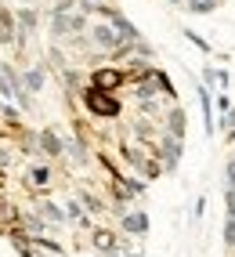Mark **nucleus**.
<instances>
[{
    "mask_svg": "<svg viewBox=\"0 0 235 257\" xmlns=\"http://www.w3.org/2000/svg\"><path fill=\"white\" fill-rule=\"evenodd\" d=\"M83 105L94 116H120V101H116L112 91H102V87H87L83 91Z\"/></svg>",
    "mask_w": 235,
    "mask_h": 257,
    "instance_id": "obj_1",
    "label": "nucleus"
},
{
    "mask_svg": "<svg viewBox=\"0 0 235 257\" xmlns=\"http://www.w3.org/2000/svg\"><path fill=\"white\" fill-rule=\"evenodd\" d=\"M98 15H105V19H109V22H112L116 29H120V37H123V40H127L130 47H134V44L141 40V37H138V29H134V26H130L127 19H123V15L116 11V8H105V4H98Z\"/></svg>",
    "mask_w": 235,
    "mask_h": 257,
    "instance_id": "obj_2",
    "label": "nucleus"
},
{
    "mask_svg": "<svg viewBox=\"0 0 235 257\" xmlns=\"http://www.w3.org/2000/svg\"><path fill=\"white\" fill-rule=\"evenodd\" d=\"M127 80V73H120V69H112V65H105V69H94V76H91V87H102V91H116L120 83Z\"/></svg>",
    "mask_w": 235,
    "mask_h": 257,
    "instance_id": "obj_3",
    "label": "nucleus"
},
{
    "mask_svg": "<svg viewBox=\"0 0 235 257\" xmlns=\"http://www.w3.org/2000/svg\"><path fill=\"white\" fill-rule=\"evenodd\" d=\"M159 152H163V160H166V170H174V167H177V160H181V138L166 134L163 145H159Z\"/></svg>",
    "mask_w": 235,
    "mask_h": 257,
    "instance_id": "obj_4",
    "label": "nucleus"
},
{
    "mask_svg": "<svg viewBox=\"0 0 235 257\" xmlns=\"http://www.w3.org/2000/svg\"><path fill=\"white\" fill-rule=\"evenodd\" d=\"M123 228H127V232H134V235H145V232H148V217H145L141 210H134V214H127V217H123Z\"/></svg>",
    "mask_w": 235,
    "mask_h": 257,
    "instance_id": "obj_5",
    "label": "nucleus"
},
{
    "mask_svg": "<svg viewBox=\"0 0 235 257\" xmlns=\"http://www.w3.org/2000/svg\"><path fill=\"white\" fill-rule=\"evenodd\" d=\"M199 101H203V119H206V134H213V101H210V91L199 87Z\"/></svg>",
    "mask_w": 235,
    "mask_h": 257,
    "instance_id": "obj_6",
    "label": "nucleus"
},
{
    "mask_svg": "<svg viewBox=\"0 0 235 257\" xmlns=\"http://www.w3.org/2000/svg\"><path fill=\"white\" fill-rule=\"evenodd\" d=\"M40 145L47 156H62V142L55 138V131H40Z\"/></svg>",
    "mask_w": 235,
    "mask_h": 257,
    "instance_id": "obj_7",
    "label": "nucleus"
},
{
    "mask_svg": "<svg viewBox=\"0 0 235 257\" xmlns=\"http://www.w3.org/2000/svg\"><path fill=\"white\" fill-rule=\"evenodd\" d=\"M170 134H174V138H184V112L181 109L170 112Z\"/></svg>",
    "mask_w": 235,
    "mask_h": 257,
    "instance_id": "obj_8",
    "label": "nucleus"
},
{
    "mask_svg": "<svg viewBox=\"0 0 235 257\" xmlns=\"http://www.w3.org/2000/svg\"><path fill=\"white\" fill-rule=\"evenodd\" d=\"M47 181H51V170L47 167H33L29 170V185H47Z\"/></svg>",
    "mask_w": 235,
    "mask_h": 257,
    "instance_id": "obj_9",
    "label": "nucleus"
},
{
    "mask_svg": "<svg viewBox=\"0 0 235 257\" xmlns=\"http://www.w3.org/2000/svg\"><path fill=\"white\" fill-rule=\"evenodd\" d=\"M26 87H29V91H40V87H44V69H29V73H26Z\"/></svg>",
    "mask_w": 235,
    "mask_h": 257,
    "instance_id": "obj_10",
    "label": "nucleus"
},
{
    "mask_svg": "<svg viewBox=\"0 0 235 257\" xmlns=\"http://www.w3.org/2000/svg\"><path fill=\"white\" fill-rule=\"evenodd\" d=\"M40 214H44L47 221H65V214L55 207V203H40Z\"/></svg>",
    "mask_w": 235,
    "mask_h": 257,
    "instance_id": "obj_11",
    "label": "nucleus"
},
{
    "mask_svg": "<svg viewBox=\"0 0 235 257\" xmlns=\"http://www.w3.org/2000/svg\"><path fill=\"white\" fill-rule=\"evenodd\" d=\"M217 4L213 0H188V11H195V15H206V11H213Z\"/></svg>",
    "mask_w": 235,
    "mask_h": 257,
    "instance_id": "obj_12",
    "label": "nucleus"
},
{
    "mask_svg": "<svg viewBox=\"0 0 235 257\" xmlns=\"http://www.w3.org/2000/svg\"><path fill=\"white\" fill-rule=\"evenodd\" d=\"M65 214H69V221H80V225H87V217H83V210H80V203H76V199H69Z\"/></svg>",
    "mask_w": 235,
    "mask_h": 257,
    "instance_id": "obj_13",
    "label": "nucleus"
},
{
    "mask_svg": "<svg viewBox=\"0 0 235 257\" xmlns=\"http://www.w3.org/2000/svg\"><path fill=\"white\" fill-rule=\"evenodd\" d=\"M184 37H188V44H195L199 51H203V55H210V44H206L203 37H199V33H192V29H184Z\"/></svg>",
    "mask_w": 235,
    "mask_h": 257,
    "instance_id": "obj_14",
    "label": "nucleus"
},
{
    "mask_svg": "<svg viewBox=\"0 0 235 257\" xmlns=\"http://www.w3.org/2000/svg\"><path fill=\"white\" fill-rule=\"evenodd\" d=\"M224 243H228V246H235V217H228V221H224Z\"/></svg>",
    "mask_w": 235,
    "mask_h": 257,
    "instance_id": "obj_15",
    "label": "nucleus"
},
{
    "mask_svg": "<svg viewBox=\"0 0 235 257\" xmlns=\"http://www.w3.org/2000/svg\"><path fill=\"white\" fill-rule=\"evenodd\" d=\"M228 127H235V109H228V112L221 116V131H228Z\"/></svg>",
    "mask_w": 235,
    "mask_h": 257,
    "instance_id": "obj_16",
    "label": "nucleus"
},
{
    "mask_svg": "<svg viewBox=\"0 0 235 257\" xmlns=\"http://www.w3.org/2000/svg\"><path fill=\"white\" fill-rule=\"evenodd\" d=\"M224 203H228V217H235V188L224 192Z\"/></svg>",
    "mask_w": 235,
    "mask_h": 257,
    "instance_id": "obj_17",
    "label": "nucleus"
},
{
    "mask_svg": "<svg viewBox=\"0 0 235 257\" xmlns=\"http://www.w3.org/2000/svg\"><path fill=\"white\" fill-rule=\"evenodd\" d=\"M37 246H44V250H51V253H62V246H58V243H51V239H37Z\"/></svg>",
    "mask_w": 235,
    "mask_h": 257,
    "instance_id": "obj_18",
    "label": "nucleus"
},
{
    "mask_svg": "<svg viewBox=\"0 0 235 257\" xmlns=\"http://www.w3.org/2000/svg\"><path fill=\"white\" fill-rule=\"evenodd\" d=\"M217 105H221V112H228V109H231V98L221 91V94H217Z\"/></svg>",
    "mask_w": 235,
    "mask_h": 257,
    "instance_id": "obj_19",
    "label": "nucleus"
},
{
    "mask_svg": "<svg viewBox=\"0 0 235 257\" xmlns=\"http://www.w3.org/2000/svg\"><path fill=\"white\" fill-rule=\"evenodd\" d=\"M224 174H228V185L235 188V160H228V167H224Z\"/></svg>",
    "mask_w": 235,
    "mask_h": 257,
    "instance_id": "obj_20",
    "label": "nucleus"
},
{
    "mask_svg": "<svg viewBox=\"0 0 235 257\" xmlns=\"http://www.w3.org/2000/svg\"><path fill=\"white\" fill-rule=\"evenodd\" d=\"M83 4H87V8H94V4H102V0H83Z\"/></svg>",
    "mask_w": 235,
    "mask_h": 257,
    "instance_id": "obj_21",
    "label": "nucleus"
},
{
    "mask_svg": "<svg viewBox=\"0 0 235 257\" xmlns=\"http://www.w3.org/2000/svg\"><path fill=\"white\" fill-rule=\"evenodd\" d=\"M213 4H221V0H213Z\"/></svg>",
    "mask_w": 235,
    "mask_h": 257,
    "instance_id": "obj_22",
    "label": "nucleus"
}]
</instances>
